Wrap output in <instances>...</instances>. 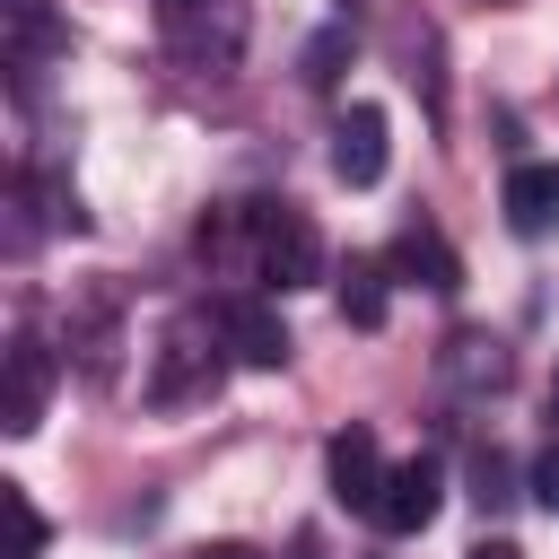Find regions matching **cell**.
I'll return each instance as SVG.
<instances>
[{
  "mask_svg": "<svg viewBox=\"0 0 559 559\" xmlns=\"http://www.w3.org/2000/svg\"><path fill=\"white\" fill-rule=\"evenodd\" d=\"M253 271H262V288H314L323 280V236H314V218L297 210V201H262L253 210Z\"/></svg>",
  "mask_w": 559,
  "mask_h": 559,
  "instance_id": "obj_1",
  "label": "cell"
},
{
  "mask_svg": "<svg viewBox=\"0 0 559 559\" xmlns=\"http://www.w3.org/2000/svg\"><path fill=\"white\" fill-rule=\"evenodd\" d=\"M227 332H201V323H175L157 341V367H148V402L157 411H183V402H210L218 376H227Z\"/></svg>",
  "mask_w": 559,
  "mask_h": 559,
  "instance_id": "obj_2",
  "label": "cell"
},
{
  "mask_svg": "<svg viewBox=\"0 0 559 559\" xmlns=\"http://www.w3.org/2000/svg\"><path fill=\"white\" fill-rule=\"evenodd\" d=\"M445 507V463L437 454H411L384 472V498H376V524L384 533H428V515Z\"/></svg>",
  "mask_w": 559,
  "mask_h": 559,
  "instance_id": "obj_3",
  "label": "cell"
},
{
  "mask_svg": "<svg viewBox=\"0 0 559 559\" xmlns=\"http://www.w3.org/2000/svg\"><path fill=\"white\" fill-rule=\"evenodd\" d=\"M498 210H507L515 236H559V157H524V166H507Z\"/></svg>",
  "mask_w": 559,
  "mask_h": 559,
  "instance_id": "obj_4",
  "label": "cell"
},
{
  "mask_svg": "<svg viewBox=\"0 0 559 559\" xmlns=\"http://www.w3.org/2000/svg\"><path fill=\"white\" fill-rule=\"evenodd\" d=\"M323 472H332V498H341V507L376 515V498H384V454H376V428H341V437H332V454H323Z\"/></svg>",
  "mask_w": 559,
  "mask_h": 559,
  "instance_id": "obj_5",
  "label": "cell"
},
{
  "mask_svg": "<svg viewBox=\"0 0 559 559\" xmlns=\"http://www.w3.org/2000/svg\"><path fill=\"white\" fill-rule=\"evenodd\" d=\"M332 175H341L349 192H367V183L384 175V105H349V114L332 122Z\"/></svg>",
  "mask_w": 559,
  "mask_h": 559,
  "instance_id": "obj_6",
  "label": "cell"
},
{
  "mask_svg": "<svg viewBox=\"0 0 559 559\" xmlns=\"http://www.w3.org/2000/svg\"><path fill=\"white\" fill-rule=\"evenodd\" d=\"M384 262H393V280H419V288H437V297H454V288H463V253H454L428 218H411V227L393 236V253H384Z\"/></svg>",
  "mask_w": 559,
  "mask_h": 559,
  "instance_id": "obj_7",
  "label": "cell"
},
{
  "mask_svg": "<svg viewBox=\"0 0 559 559\" xmlns=\"http://www.w3.org/2000/svg\"><path fill=\"white\" fill-rule=\"evenodd\" d=\"M218 332H227V349H236L245 367H288V349H297L288 323H280L271 306H253V297H227V306H218Z\"/></svg>",
  "mask_w": 559,
  "mask_h": 559,
  "instance_id": "obj_8",
  "label": "cell"
},
{
  "mask_svg": "<svg viewBox=\"0 0 559 559\" xmlns=\"http://www.w3.org/2000/svg\"><path fill=\"white\" fill-rule=\"evenodd\" d=\"M44 393H52V358H44V341H35V332H17V349H9V411H0V428H9V437H35Z\"/></svg>",
  "mask_w": 559,
  "mask_h": 559,
  "instance_id": "obj_9",
  "label": "cell"
},
{
  "mask_svg": "<svg viewBox=\"0 0 559 559\" xmlns=\"http://www.w3.org/2000/svg\"><path fill=\"white\" fill-rule=\"evenodd\" d=\"M332 297H341V323L376 332V323H384V306H393V262H367V253H358V262L341 271V288H332Z\"/></svg>",
  "mask_w": 559,
  "mask_h": 559,
  "instance_id": "obj_10",
  "label": "cell"
},
{
  "mask_svg": "<svg viewBox=\"0 0 559 559\" xmlns=\"http://www.w3.org/2000/svg\"><path fill=\"white\" fill-rule=\"evenodd\" d=\"M472 507H480V515H507V507H515V463H507L498 445L472 454Z\"/></svg>",
  "mask_w": 559,
  "mask_h": 559,
  "instance_id": "obj_11",
  "label": "cell"
},
{
  "mask_svg": "<svg viewBox=\"0 0 559 559\" xmlns=\"http://www.w3.org/2000/svg\"><path fill=\"white\" fill-rule=\"evenodd\" d=\"M0 498H9V559H44V515H35V498H26L17 480H9Z\"/></svg>",
  "mask_w": 559,
  "mask_h": 559,
  "instance_id": "obj_12",
  "label": "cell"
},
{
  "mask_svg": "<svg viewBox=\"0 0 559 559\" xmlns=\"http://www.w3.org/2000/svg\"><path fill=\"white\" fill-rule=\"evenodd\" d=\"M341 52H349V35H323V44L306 52V79H314V87H332V79H341Z\"/></svg>",
  "mask_w": 559,
  "mask_h": 559,
  "instance_id": "obj_13",
  "label": "cell"
},
{
  "mask_svg": "<svg viewBox=\"0 0 559 559\" xmlns=\"http://www.w3.org/2000/svg\"><path fill=\"white\" fill-rule=\"evenodd\" d=\"M524 480H533V498H542V507H550V515H559V445H550V454H542V463H533V472H524Z\"/></svg>",
  "mask_w": 559,
  "mask_h": 559,
  "instance_id": "obj_14",
  "label": "cell"
},
{
  "mask_svg": "<svg viewBox=\"0 0 559 559\" xmlns=\"http://www.w3.org/2000/svg\"><path fill=\"white\" fill-rule=\"evenodd\" d=\"M463 559H524V550H515V542H507V533H480V542H472V550H463Z\"/></svg>",
  "mask_w": 559,
  "mask_h": 559,
  "instance_id": "obj_15",
  "label": "cell"
},
{
  "mask_svg": "<svg viewBox=\"0 0 559 559\" xmlns=\"http://www.w3.org/2000/svg\"><path fill=\"white\" fill-rule=\"evenodd\" d=\"M201 559H262V550H245V542H210Z\"/></svg>",
  "mask_w": 559,
  "mask_h": 559,
  "instance_id": "obj_16",
  "label": "cell"
},
{
  "mask_svg": "<svg viewBox=\"0 0 559 559\" xmlns=\"http://www.w3.org/2000/svg\"><path fill=\"white\" fill-rule=\"evenodd\" d=\"M297 559H323V542H314V533H297Z\"/></svg>",
  "mask_w": 559,
  "mask_h": 559,
  "instance_id": "obj_17",
  "label": "cell"
},
{
  "mask_svg": "<svg viewBox=\"0 0 559 559\" xmlns=\"http://www.w3.org/2000/svg\"><path fill=\"white\" fill-rule=\"evenodd\" d=\"M550 428H559V376H550Z\"/></svg>",
  "mask_w": 559,
  "mask_h": 559,
  "instance_id": "obj_18",
  "label": "cell"
},
{
  "mask_svg": "<svg viewBox=\"0 0 559 559\" xmlns=\"http://www.w3.org/2000/svg\"><path fill=\"white\" fill-rule=\"evenodd\" d=\"M166 9H175V17H183V9H201V0H166Z\"/></svg>",
  "mask_w": 559,
  "mask_h": 559,
  "instance_id": "obj_19",
  "label": "cell"
}]
</instances>
